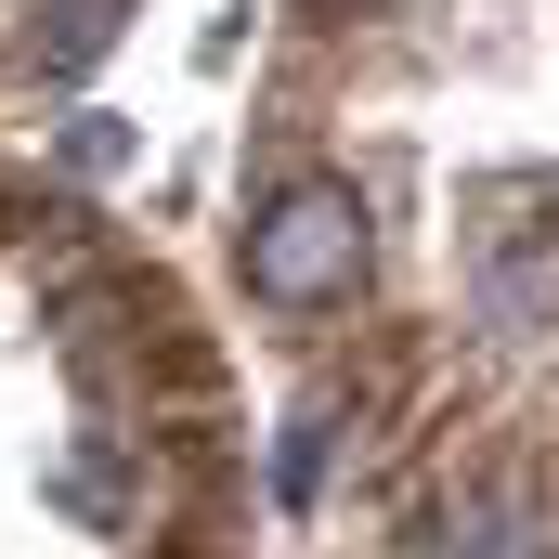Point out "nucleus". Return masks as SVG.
Wrapping results in <instances>:
<instances>
[{
    "instance_id": "f257e3e1",
    "label": "nucleus",
    "mask_w": 559,
    "mask_h": 559,
    "mask_svg": "<svg viewBox=\"0 0 559 559\" xmlns=\"http://www.w3.org/2000/svg\"><path fill=\"white\" fill-rule=\"evenodd\" d=\"M352 274H365V195L352 182H286L274 209L248 222V286L274 312H312V299H338Z\"/></svg>"
},
{
    "instance_id": "f03ea898",
    "label": "nucleus",
    "mask_w": 559,
    "mask_h": 559,
    "mask_svg": "<svg viewBox=\"0 0 559 559\" xmlns=\"http://www.w3.org/2000/svg\"><path fill=\"white\" fill-rule=\"evenodd\" d=\"M417 559H547V534H521L508 508H468V521H442V534H417Z\"/></svg>"
},
{
    "instance_id": "7ed1b4c3",
    "label": "nucleus",
    "mask_w": 559,
    "mask_h": 559,
    "mask_svg": "<svg viewBox=\"0 0 559 559\" xmlns=\"http://www.w3.org/2000/svg\"><path fill=\"white\" fill-rule=\"evenodd\" d=\"M66 508H79L92 534H118V521H131V508H143V481H131V468H118V455H105V442H92V455L66 468Z\"/></svg>"
},
{
    "instance_id": "20e7f679",
    "label": "nucleus",
    "mask_w": 559,
    "mask_h": 559,
    "mask_svg": "<svg viewBox=\"0 0 559 559\" xmlns=\"http://www.w3.org/2000/svg\"><path fill=\"white\" fill-rule=\"evenodd\" d=\"M105 26H118V0H52V52H66V66H92Z\"/></svg>"
},
{
    "instance_id": "39448f33",
    "label": "nucleus",
    "mask_w": 559,
    "mask_h": 559,
    "mask_svg": "<svg viewBox=\"0 0 559 559\" xmlns=\"http://www.w3.org/2000/svg\"><path fill=\"white\" fill-rule=\"evenodd\" d=\"M312 481H325V429H286V455H274V495H286V508H299Z\"/></svg>"
},
{
    "instance_id": "423d86ee",
    "label": "nucleus",
    "mask_w": 559,
    "mask_h": 559,
    "mask_svg": "<svg viewBox=\"0 0 559 559\" xmlns=\"http://www.w3.org/2000/svg\"><path fill=\"white\" fill-rule=\"evenodd\" d=\"M66 156L105 182V169H131V131H118V118H79V131H66Z\"/></svg>"
}]
</instances>
